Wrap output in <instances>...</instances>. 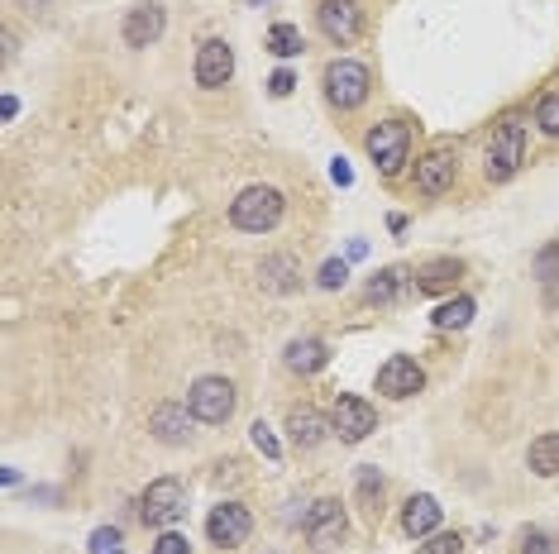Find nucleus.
Masks as SVG:
<instances>
[{"label":"nucleus","instance_id":"6e6552de","mask_svg":"<svg viewBox=\"0 0 559 554\" xmlns=\"http://www.w3.org/2000/svg\"><path fill=\"white\" fill-rule=\"evenodd\" d=\"M249 531H253V516H249V507H240V502H220V507H211V516H206V535L220 549L244 545Z\"/></svg>","mask_w":559,"mask_h":554},{"label":"nucleus","instance_id":"2eb2a0df","mask_svg":"<svg viewBox=\"0 0 559 554\" xmlns=\"http://www.w3.org/2000/svg\"><path fill=\"white\" fill-rule=\"evenodd\" d=\"M192 426H196V416L173 407V401H163V407L154 411V435L163 445H186V440H192Z\"/></svg>","mask_w":559,"mask_h":554},{"label":"nucleus","instance_id":"a211bd4d","mask_svg":"<svg viewBox=\"0 0 559 554\" xmlns=\"http://www.w3.org/2000/svg\"><path fill=\"white\" fill-rule=\"evenodd\" d=\"M287 368H292L297 378H311L326 368V344L320 340H292L287 344Z\"/></svg>","mask_w":559,"mask_h":554},{"label":"nucleus","instance_id":"9b49d317","mask_svg":"<svg viewBox=\"0 0 559 554\" xmlns=\"http://www.w3.org/2000/svg\"><path fill=\"white\" fill-rule=\"evenodd\" d=\"M421 388H426V373H421V363H412V359H387L378 368V392L383 397H416Z\"/></svg>","mask_w":559,"mask_h":554},{"label":"nucleus","instance_id":"423d86ee","mask_svg":"<svg viewBox=\"0 0 559 554\" xmlns=\"http://www.w3.org/2000/svg\"><path fill=\"white\" fill-rule=\"evenodd\" d=\"M345 507L335 497H320V502H311L307 507V516H301V531L311 535V545H320V549H335L345 540Z\"/></svg>","mask_w":559,"mask_h":554},{"label":"nucleus","instance_id":"f03ea898","mask_svg":"<svg viewBox=\"0 0 559 554\" xmlns=\"http://www.w3.org/2000/svg\"><path fill=\"white\" fill-rule=\"evenodd\" d=\"M186 411H192L201 426H220L234 411V382L230 378H196L192 397H186Z\"/></svg>","mask_w":559,"mask_h":554},{"label":"nucleus","instance_id":"6ab92c4d","mask_svg":"<svg viewBox=\"0 0 559 554\" xmlns=\"http://www.w3.org/2000/svg\"><path fill=\"white\" fill-rule=\"evenodd\" d=\"M460 277H464V263H460V258H435V263L421 268V292L440 296V292H450Z\"/></svg>","mask_w":559,"mask_h":554},{"label":"nucleus","instance_id":"dca6fc26","mask_svg":"<svg viewBox=\"0 0 559 554\" xmlns=\"http://www.w3.org/2000/svg\"><path fill=\"white\" fill-rule=\"evenodd\" d=\"M287 430H292V445L316 449L320 440H326V416L311 411V407H292L287 411Z\"/></svg>","mask_w":559,"mask_h":554},{"label":"nucleus","instance_id":"473e14b6","mask_svg":"<svg viewBox=\"0 0 559 554\" xmlns=\"http://www.w3.org/2000/svg\"><path fill=\"white\" fill-rule=\"evenodd\" d=\"M292 87H297L292 72H273V81H268V91H273V96H292Z\"/></svg>","mask_w":559,"mask_h":554},{"label":"nucleus","instance_id":"ddd939ff","mask_svg":"<svg viewBox=\"0 0 559 554\" xmlns=\"http://www.w3.org/2000/svg\"><path fill=\"white\" fill-rule=\"evenodd\" d=\"M440 516H445V512H440V502L421 493V497H412L402 507V531L416 535V540H431V535L440 531Z\"/></svg>","mask_w":559,"mask_h":554},{"label":"nucleus","instance_id":"20e7f679","mask_svg":"<svg viewBox=\"0 0 559 554\" xmlns=\"http://www.w3.org/2000/svg\"><path fill=\"white\" fill-rule=\"evenodd\" d=\"M186 512V493H182V483L177 478H158V483H148V493L139 497V521L144 526H173L177 516Z\"/></svg>","mask_w":559,"mask_h":554},{"label":"nucleus","instance_id":"f3484780","mask_svg":"<svg viewBox=\"0 0 559 554\" xmlns=\"http://www.w3.org/2000/svg\"><path fill=\"white\" fill-rule=\"evenodd\" d=\"M416 182H421V192H426V196L450 192L454 187V158L450 154H431L426 163L416 167Z\"/></svg>","mask_w":559,"mask_h":554},{"label":"nucleus","instance_id":"7ed1b4c3","mask_svg":"<svg viewBox=\"0 0 559 554\" xmlns=\"http://www.w3.org/2000/svg\"><path fill=\"white\" fill-rule=\"evenodd\" d=\"M326 96H330V106H340V110L364 106L368 100V67L354 62V58L330 62L326 67Z\"/></svg>","mask_w":559,"mask_h":554},{"label":"nucleus","instance_id":"c756f323","mask_svg":"<svg viewBox=\"0 0 559 554\" xmlns=\"http://www.w3.org/2000/svg\"><path fill=\"white\" fill-rule=\"evenodd\" d=\"M91 549H96V554H120V531H110V526L96 531V535H91Z\"/></svg>","mask_w":559,"mask_h":554},{"label":"nucleus","instance_id":"2f4dec72","mask_svg":"<svg viewBox=\"0 0 559 554\" xmlns=\"http://www.w3.org/2000/svg\"><path fill=\"white\" fill-rule=\"evenodd\" d=\"M526 554H554L550 535H540V531H526Z\"/></svg>","mask_w":559,"mask_h":554},{"label":"nucleus","instance_id":"f8f14e48","mask_svg":"<svg viewBox=\"0 0 559 554\" xmlns=\"http://www.w3.org/2000/svg\"><path fill=\"white\" fill-rule=\"evenodd\" d=\"M163 29H167L163 5H134V10L125 14V43H129V48H148V43H158V39H163Z\"/></svg>","mask_w":559,"mask_h":554},{"label":"nucleus","instance_id":"a878e982","mask_svg":"<svg viewBox=\"0 0 559 554\" xmlns=\"http://www.w3.org/2000/svg\"><path fill=\"white\" fill-rule=\"evenodd\" d=\"M535 120H540V129L545 134H559V96H545L535 106Z\"/></svg>","mask_w":559,"mask_h":554},{"label":"nucleus","instance_id":"4468645a","mask_svg":"<svg viewBox=\"0 0 559 554\" xmlns=\"http://www.w3.org/2000/svg\"><path fill=\"white\" fill-rule=\"evenodd\" d=\"M320 29H326L335 43H349L354 33H359V10H354V0H326V5H320Z\"/></svg>","mask_w":559,"mask_h":554},{"label":"nucleus","instance_id":"5701e85b","mask_svg":"<svg viewBox=\"0 0 559 554\" xmlns=\"http://www.w3.org/2000/svg\"><path fill=\"white\" fill-rule=\"evenodd\" d=\"M397 296H402V273H397V268L373 273V282H368V301H373V306H387V301H397Z\"/></svg>","mask_w":559,"mask_h":554},{"label":"nucleus","instance_id":"b1692460","mask_svg":"<svg viewBox=\"0 0 559 554\" xmlns=\"http://www.w3.org/2000/svg\"><path fill=\"white\" fill-rule=\"evenodd\" d=\"M268 48H273L278 58H297L301 53V33L292 24H273L268 29Z\"/></svg>","mask_w":559,"mask_h":554},{"label":"nucleus","instance_id":"0eeeda50","mask_svg":"<svg viewBox=\"0 0 559 554\" xmlns=\"http://www.w3.org/2000/svg\"><path fill=\"white\" fill-rule=\"evenodd\" d=\"M521 148H526V134H521L516 120H507L493 129V144H488V177L507 182L521 167Z\"/></svg>","mask_w":559,"mask_h":554},{"label":"nucleus","instance_id":"39448f33","mask_svg":"<svg viewBox=\"0 0 559 554\" xmlns=\"http://www.w3.org/2000/svg\"><path fill=\"white\" fill-rule=\"evenodd\" d=\"M406 154H412V134L397 120H383L368 129V158L383 167V173H402L406 167Z\"/></svg>","mask_w":559,"mask_h":554},{"label":"nucleus","instance_id":"aec40b11","mask_svg":"<svg viewBox=\"0 0 559 554\" xmlns=\"http://www.w3.org/2000/svg\"><path fill=\"white\" fill-rule=\"evenodd\" d=\"M531 468L540 478H559V435L554 430H545V435H535L531 440Z\"/></svg>","mask_w":559,"mask_h":554},{"label":"nucleus","instance_id":"393cba45","mask_svg":"<svg viewBox=\"0 0 559 554\" xmlns=\"http://www.w3.org/2000/svg\"><path fill=\"white\" fill-rule=\"evenodd\" d=\"M345 273H349V268H345V258H330V263H320V287H326V292H340V287H345Z\"/></svg>","mask_w":559,"mask_h":554},{"label":"nucleus","instance_id":"4be33fe9","mask_svg":"<svg viewBox=\"0 0 559 554\" xmlns=\"http://www.w3.org/2000/svg\"><path fill=\"white\" fill-rule=\"evenodd\" d=\"M469 321H473V296H454V301H445V306L431 315L435 330H464Z\"/></svg>","mask_w":559,"mask_h":554},{"label":"nucleus","instance_id":"7c9ffc66","mask_svg":"<svg viewBox=\"0 0 559 554\" xmlns=\"http://www.w3.org/2000/svg\"><path fill=\"white\" fill-rule=\"evenodd\" d=\"M554 263H559V244H550L545 254H540V263H535L540 268V282H554Z\"/></svg>","mask_w":559,"mask_h":554},{"label":"nucleus","instance_id":"c85d7f7f","mask_svg":"<svg viewBox=\"0 0 559 554\" xmlns=\"http://www.w3.org/2000/svg\"><path fill=\"white\" fill-rule=\"evenodd\" d=\"M154 554H192V545H186L177 531H163V535H158V545H154Z\"/></svg>","mask_w":559,"mask_h":554},{"label":"nucleus","instance_id":"72a5a7b5","mask_svg":"<svg viewBox=\"0 0 559 554\" xmlns=\"http://www.w3.org/2000/svg\"><path fill=\"white\" fill-rule=\"evenodd\" d=\"M330 177L340 182V187H349V163L345 158H335V167H330Z\"/></svg>","mask_w":559,"mask_h":554},{"label":"nucleus","instance_id":"cd10ccee","mask_svg":"<svg viewBox=\"0 0 559 554\" xmlns=\"http://www.w3.org/2000/svg\"><path fill=\"white\" fill-rule=\"evenodd\" d=\"M460 549H464V540H460V535H431V540L421 545L416 554H460Z\"/></svg>","mask_w":559,"mask_h":554},{"label":"nucleus","instance_id":"f257e3e1","mask_svg":"<svg viewBox=\"0 0 559 554\" xmlns=\"http://www.w3.org/2000/svg\"><path fill=\"white\" fill-rule=\"evenodd\" d=\"M282 211H287V201L278 187H244L240 196H234V206H230V221L249 230V234H263V230H273L282 221Z\"/></svg>","mask_w":559,"mask_h":554},{"label":"nucleus","instance_id":"412c9836","mask_svg":"<svg viewBox=\"0 0 559 554\" xmlns=\"http://www.w3.org/2000/svg\"><path fill=\"white\" fill-rule=\"evenodd\" d=\"M263 287L268 292H292L297 287V258L292 254H278V258H263Z\"/></svg>","mask_w":559,"mask_h":554},{"label":"nucleus","instance_id":"f704fd0d","mask_svg":"<svg viewBox=\"0 0 559 554\" xmlns=\"http://www.w3.org/2000/svg\"><path fill=\"white\" fill-rule=\"evenodd\" d=\"M345 254H349V258H364V254H368V244H364V239H349Z\"/></svg>","mask_w":559,"mask_h":554},{"label":"nucleus","instance_id":"bb28decb","mask_svg":"<svg viewBox=\"0 0 559 554\" xmlns=\"http://www.w3.org/2000/svg\"><path fill=\"white\" fill-rule=\"evenodd\" d=\"M253 445H259V449H263L268 459H278V455H282V445H278L273 426H263V421H253Z\"/></svg>","mask_w":559,"mask_h":554},{"label":"nucleus","instance_id":"9d476101","mask_svg":"<svg viewBox=\"0 0 559 554\" xmlns=\"http://www.w3.org/2000/svg\"><path fill=\"white\" fill-rule=\"evenodd\" d=\"M230 72H234V53L225 39L196 43V87H225Z\"/></svg>","mask_w":559,"mask_h":554},{"label":"nucleus","instance_id":"1a4fd4ad","mask_svg":"<svg viewBox=\"0 0 559 554\" xmlns=\"http://www.w3.org/2000/svg\"><path fill=\"white\" fill-rule=\"evenodd\" d=\"M373 426H378V416H373V407L364 397H340L330 411V430H340V440H368Z\"/></svg>","mask_w":559,"mask_h":554}]
</instances>
